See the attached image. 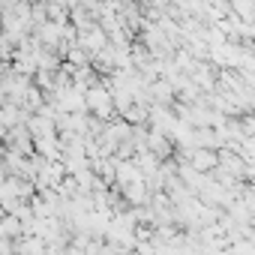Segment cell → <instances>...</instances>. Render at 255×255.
Segmentation results:
<instances>
[{
  "mask_svg": "<svg viewBox=\"0 0 255 255\" xmlns=\"http://www.w3.org/2000/svg\"><path fill=\"white\" fill-rule=\"evenodd\" d=\"M84 111H87L90 117L102 120V123L117 120L114 105H111V90H108V87H102V84H96V87L84 90Z\"/></svg>",
  "mask_w": 255,
  "mask_h": 255,
  "instance_id": "6da1fadb",
  "label": "cell"
},
{
  "mask_svg": "<svg viewBox=\"0 0 255 255\" xmlns=\"http://www.w3.org/2000/svg\"><path fill=\"white\" fill-rule=\"evenodd\" d=\"M183 165L195 174H213L216 171V150H204V147L183 150Z\"/></svg>",
  "mask_w": 255,
  "mask_h": 255,
  "instance_id": "7a4b0ae2",
  "label": "cell"
}]
</instances>
